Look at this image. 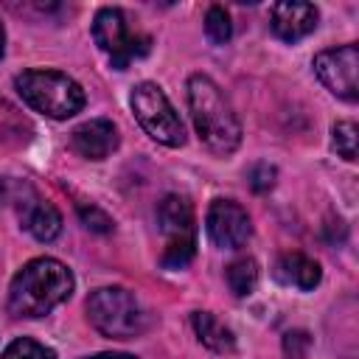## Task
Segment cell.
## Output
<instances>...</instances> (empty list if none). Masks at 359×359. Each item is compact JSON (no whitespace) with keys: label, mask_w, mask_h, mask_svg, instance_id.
<instances>
[{"label":"cell","mask_w":359,"mask_h":359,"mask_svg":"<svg viewBox=\"0 0 359 359\" xmlns=\"http://www.w3.org/2000/svg\"><path fill=\"white\" fill-rule=\"evenodd\" d=\"M73 294V272L56 258L28 261L8 286V311L14 317H45Z\"/></svg>","instance_id":"cell-1"},{"label":"cell","mask_w":359,"mask_h":359,"mask_svg":"<svg viewBox=\"0 0 359 359\" xmlns=\"http://www.w3.org/2000/svg\"><path fill=\"white\" fill-rule=\"evenodd\" d=\"M188 107H191V118H194L199 140L213 154L224 157L238 149L241 143L238 115L233 104L227 101V95L222 93V87L210 76L194 73L188 79Z\"/></svg>","instance_id":"cell-2"},{"label":"cell","mask_w":359,"mask_h":359,"mask_svg":"<svg viewBox=\"0 0 359 359\" xmlns=\"http://www.w3.org/2000/svg\"><path fill=\"white\" fill-rule=\"evenodd\" d=\"M90 325L109 339H135L149 325L151 317L143 303L123 286H101L87 297Z\"/></svg>","instance_id":"cell-3"},{"label":"cell","mask_w":359,"mask_h":359,"mask_svg":"<svg viewBox=\"0 0 359 359\" xmlns=\"http://www.w3.org/2000/svg\"><path fill=\"white\" fill-rule=\"evenodd\" d=\"M14 87L31 109L56 121L70 118L84 107L81 84L62 70H25L14 79Z\"/></svg>","instance_id":"cell-4"},{"label":"cell","mask_w":359,"mask_h":359,"mask_svg":"<svg viewBox=\"0 0 359 359\" xmlns=\"http://www.w3.org/2000/svg\"><path fill=\"white\" fill-rule=\"evenodd\" d=\"M132 112L151 140L171 146V149L185 143V126H182L174 104L168 101V95L163 93L160 84L140 81L132 90Z\"/></svg>","instance_id":"cell-5"},{"label":"cell","mask_w":359,"mask_h":359,"mask_svg":"<svg viewBox=\"0 0 359 359\" xmlns=\"http://www.w3.org/2000/svg\"><path fill=\"white\" fill-rule=\"evenodd\" d=\"M3 199L17 208L20 224L36 238V241H53L62 233V213L42 199L28 182L20 180H3Z\"/></svg>","instance_id":"cell-6"},{"label":"cell","mask_w":359,"mask_h":359,"mask_svg":"<svg viewBox=\"0 0 359 359\" xmlns=\"http://www.w3.org/2000/svg\"><path fill=\"white\" fill-rule=\"evenodd\" d=\"M93 39L109 56L112 67L123 70L135 56L149 50V36H135L121 8H101L93 20Z\"/></svg>","instance_id":"cell-7"},{"label":"cell","mask_w":359,"mask_h":359,"mask_svg":"<svg viewBox=\"0 0 359 359\" xmlns=\"http://www.w3.org/2000/svg\"><path fill=\"white\" fill-rule=\"evenodd\" d=\"M314 73L337 98H345V101L359 98V48L356 45L320 50L314 56Z\"/></svg>","instance_id":"cell-8"},{"label":"cell","mask_w":359,"mask_h":359,"mask_svg":"<svg viewBox=\"0 0 359 359\" xmlns=\"http://www.w3.org/2000/svg\"><path fill=\"white\" fill-rule=\"evenodd\" d=\"M208 238L222 250H238L252 236L250 213L233 199H213L205 216Z\"/></svg>","instance_id":"cell-9"},{"label":"cell","mask_w":359,"mask_h":359,"mask_svg":"<svg viewBox=\"0 0 359 359\" xmlns=\"http://www.w3.org/2000/svg\"><path fill=\"white\" fill-rule=\"evenodd\" d=\"M272 31L278 39L283 42H300L303 36H309L314 28H317V20H320V11L317 6L311 3H294V0H286V3H275L272 6Z\"/></svg>","instance_id":"cell-10"},{"label":"cell","mask_w":359,"mask_h":359,"mask_svg":"<svg viewBox=\"0 0 359 359\" xmlns=\"http://www.w3.org/2000/svg\"><path fill=\"white\" fill-rule=\"evenodd\" d=\"M70 143L87 160H104L118 149L121 135L109 118H93V121H84L81 126L73 129Z\"/></svg>","instance_id":"cell-11"},{"label":"cell","mask_w":359,"mask_h":359,"mask_svg":"<svg viewBox=\"0 0 359 359\" xmlns=\"http://www.w3.org/2000/svg\"><path fill=\"white\" fill-rule=\"evenodd\" d=\"M157 224L165 233L168 241H180V238H196V224H194V205L180 196V194H168L160 199L157 205Z\"/></svg>","instance_id":"cell-12"},{"label":"cell","mask_w":359,"mask_h":359,"mask_svg":"<svg viewBox=\"0 0 359 359\" xmlns=\"http://www.w3.org/2000/svg\"><path fill=\"white\" fill-rule=\"evenodd\" d=\"M272 272H275V280H280L283 286H294V289H303V292L314 289L320 283V278H323L320 264L314 258L303 255V252H283V255H278Z\"/></svg>","instance_id":"cell-13"},{"label":"cell","mask_w":359,"mask_h":359,"mask_svg":"<svg viewBox=\"0 0 359 359\" xmlns=\"http://www.w3.org/2000/svg\"><path fill=\"white\" fill-rule=\"evenodd\" d=\"M191 325L196 331V339L213 351V353H233L236 351V337L233 331L210 311H194L191 314Z\"/></svg>","instance_id":"cell-14"},{"label":"cell","mask_w":359,"mask_h":359,"mask_svg":"<svg viewBox=\"0 0 359 359\" xmlns=\"http://www.w3.org/2000/svg\"><path fill=\"white\" fill-rule=\"evenodd\" d=\"M224 278H227V286H230V292L236 297H247L255 289V283H258V264H255V258L244 255V258L230 261L227 269H224Z\"/></svg>","instance_id":"cell-15"},{"label":"cell","mask_w":359,"mask_h":359,"mask_svg":"<svg viewBox=\"0 0 359 359\" xmlns=\"http://www.w3.org/2000/svg\"><path fill=\"white\" fill-rule=\"evenodd\" d=\"M356 140H359V135H356V123L353 121H337L334 123V129H331V146H334V151L342 160H348V163L356 160Z\"/></svg>","instance_id":"cell-16"},{"label":"cell","mask_w":359,"mask_h":359,"mask_svg":"<svg viewBox=\"0 0 359 359\" xmlns=\"http://www.w3.org/2000/svg\"><path fill=\"white\" fill-rule=\"evenodd\" d=\"M196 255V238H180V241H165L160 264L165 269H185Z\"/></svg>","instance_id":"cell-17"},{"label":"cell","mask_w":359,"mask_h":359,"mask_svg":"<svg viewBox=\"0 0 359 359\" xmlns=\"http://www.w3.org/2000/svg\"><path fill=\"white\" fill-rule=\"evenodd\" d=\"M0 359H56V353L50 348H45L42 342L36 339H28V337H20L14 339L3 353Z\"/></svg>","instance_id":"cell-18"},{"label":"cell","mask_w":359,"mask_h":359,"mask_svg":"<svg viewBox=\"0 0 359 359\" xmlns=\"http://www.w3.org/2000/svg\"><path fill=\"white\" fill-rule=\"evenodd\" d=\"M205 34H208V39L216 42V45H222V42L230 39L233 22H230V14H227L222 6H210V8H208V14H205Z\"/></svg>","instance_id":"cell-19"},{"label":"cell","mask_w":359,"mask_h":359,"mask_svg":"<svg viewBox=\"0 0 359 359\" xmlns=\"http://www.w3.org/2000/svg\"><path fill=\"white\" fill-rule=\"evenodd\" d=\"M79 216H81L84 227H87V230H93V233H112V227H115V222H112V219H109L98 205L79 202Z\"/></svg>","instance_id":"cell-20"},{"label":"cell","mask_w":359,"mask_h":359,"mask_svg":"<svg viewBox=\"0 0 359 359\" xmlns=\"http://www.w3.org/2000/svg\"><path fill=\"white\" fill-rule=\"evenodd\" d=\"M311 348V337L306 331H289L283 334V353L289 359H306Z\"/></svg>","instance_id":"cell-21"},{"label":"cell","mask_w":359,"mask_h":359,"mask_svg":"<svg viewBox=\"0 0 359 359\" xmlns=\"http://www.w3.org/2000/svg\"><path fill=\"white\" fill-rule=\"evenodd\" d=\"M275 177H278V171H275V165H269V163H258V165H252L250 168V185H252V191H269L272 185H275Z\"/></svg>","instance_id":"cell-22"},{"label":"cell","mask_w":359,"mask_h":359,"mask_svg":"<svg viewBox=\"0 0 359 359\" xmlns=\"http://www.w3.org/2000/svg\"><path fill=\"white\" fill-rule=\"evenodd\" d=\"M84 359H137V356H132V353H112V351H107V353H95V356H84Z\"/></svg>","instance_id":"cell-23"},{"label":"cell","mask_w":359,"mask_h":359,"mask_svg":"<svg viewBox=\"0 0 359 359\" xmlns=\"http://www.w3.org/2000/svg\"><path fill=\"white\" fill-rule=\"evenodd\" d=\"M3 53H6V28L0 22V59H3Z\"/></svg>","instance_id":"cell-24"}]
</instances>
